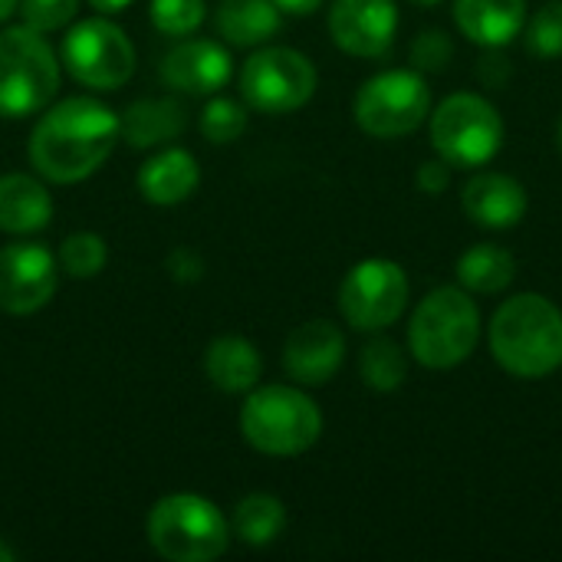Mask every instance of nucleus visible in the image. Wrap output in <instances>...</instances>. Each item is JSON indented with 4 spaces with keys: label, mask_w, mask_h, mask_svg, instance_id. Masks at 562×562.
<instances>
[{
    "label": "nucleus",
    "mask_w": 562,
    "mask_h": 562,
    "mask_svg": "<svg viewBox=\"0 0 562 562\" xmlns=\"http://www.w3.org/2000/svg\"><path fill=\"white\" fill-rule=\"evenodd\" d=\"M119 138V115L109 105L89 95H69L40 115L26 151L40 178L76 184L99 171Z\"/></svg>",
    "instance_id": "nucleus-1"
},
{
    "label": "nucleus",
    "mask_w": 562,
    "mask_h": 562,
    "mask_svg": "<svg viewBox=\"0 0 562 562\" xmlns=\"http://www.w3.org/2000/svg\"><path fill=\"white\" fill-rule=\"evenodd\" d=\"M491 352L514 379H547L562 366V313L540 293H520L491 319Z\"/></svg>",
    "instance_id": "nucleus-2"
},
{
    "label": "nucleus",
    "mask_w": 562,
    "mask_h": 562,
    "mask_svg": "<svg viewBox=\"0 0 562 562\" xmlns=\"http://www.w3.org/2000/svg\"><path fill=\"white\" fill-rule=\"evenodd\" d=\"M477 342L481 310L464 286L431 290L408 319V349L425 369H454L474 356Z\"/></svg>",
    "instance_id": "nucleus-3"
},
{
    "label": "nucleus",
    "mask_w": 562,
    "mask_h": 562,
    "mask_svg": "<svg viewBox=\"0 0 562 562\" xmlns=\"http://www.w3.org/2000/svg\"><path fill=\"white\" fill-rule=\"evenodd\" d=\"M240 431L247 445L267 458L306 454L323 435L319 405L293 385L250 389L240 408Z\"/></svg>",
    "instance_id": "nucleus-4"
},
{
    "label": "nucleus",
    "mask_w": 562,
    "mask_h": 562,
    "mask_svg": "<svg viewBox=\"0 0 562 562\" xmlns=\"http://www.w3.org/2000/svg\"><path fill=\"white\" fill-rule=\"evenodd\" d=\"M148 547L168 562H211L227 553L231 524L201 494H168L145 520Z\"/></svg>",
    "instance_id": "nucleus-5"
},
{
    "label": "nucleus",
    "mask_w": 562,
    "mask_h": 562,
    "mask_svg": "<svg viewBox=\"0 0 562 562\" xmlns=\"http://www.w3.org/2000/svg\"><path fill=\"white\" fill-rule=\"evenodd\" d=\"M59 89V59L33 26L0 30V119L43 112Z\"/></svg>",
    "instance_id": "nucleus-6"
},
{
    "label": "nucleus",
    "mask_w": 562,
    "mask_h": 562,
    "mask_svg": "<svg viewBox=\"0 0 562 562\" xmlns=\"http://www.w3.org/2000/svg\"><path fill=\"white\" fill-rule=\"evenodd\" d=\"M431 148L451 168H484L504 148V119L494 102L477 92H454L435 105Z\"/></svg>",
    "instance_id": "nucleus-7"
},
{
    "label": "nucleus",
    "mask_w": 562,
    "mask_h": 562,
    "mask_svg": "<svg viewBox=\"0 0 562 562\" xmlns=\"http://www.w3.org/2000/svg\"><path fill=\"white\" fill-rule=\"evenodd\" d=\"M352 115L372 138H402L431 115V89L418 69H385L362 82Z\"/></svg>",
    "instance_id": "nucleus-8"
},
{
    "label": "nucleus",
    "mask_w": 562,
    "mask_h": 562,
    "mask_svg": "<svg viewBox=\"0 0 562 562\" xmlns=\"http://www.w3.org/2000/svg\"><path fill=\"white\" fill-rule=\"evenodd\" d=\"M63 66L69 76L95 92L122 89L135 72V43L105 13L79 20L63 36Z\"/></svg>",
    "instance_id": "nucleus-9"
},
{
    "label": "nucleus",
    "mask_w": 562,
    "mask_h": 562,
    "mask_svg": "<svg viewBox=\"0 0 562 562\" xmlns=\"http://www.w3.org/2000/svg\"><path fill=\"white\" fill-rule=\"evenodd\" d=\"M316 66L290 46H263L240 66V95L263 115H286L303 109L316 92Z\"/></svg>",
    "instance_id": "nucleus-10"
},
{
    "label": "nucleus",
    "mask_w": 562,
    "mask_h": 562,
    "mask_svg": "<svg viewBox=\"0 0 562 562\" xmlns=\"http://www.w3.org/2000/svg\"><path fill=\"white\" fill-rule=\"evenodd\" d=\"M412 283L408 273L385 257L356 263L339 286V313L359 333H382L408 310Z\"/></svg>",
    "instance_id": "nucleus-11"
},
{
    "label": "nucleus",
    "mask_w": 562,
    "mask_h": 562,
    "mask_svg": "<svg viewBox=\"0 0 562 562\" xmlns=\"http://www.w3.org/2000/svg\"><path fill=\"white\" fill-rule=\"evenodd\" d=\"M59 286V260L43 244L0 247V310L30 316L43 310Z\"/></svg>",
    "instance_id": "nucleus-12"
},
{
    "label": "nucleus",
    "mask_w": 562,
    "mask_h": 562,
    "mask_svg": "<svg viewBox=\"0 0 562 562\" xmlns=\"http://www.w3.org/2000/svg\"><path fill=\"white\" fill-rule=\"evenodd\" d=\"M398 33L395 0H333L329 36L333 43L359 59L389 56Z\"/></svg>",
    "instance_id": "nucleus-13"
},
{
    "label": "nucleus",
    "mask_w": 562,
    "mask_h": 562,
    "mask_svg": "<svg viewBox=\"0 0 562 562\" xmlns=\"http://www.w3.org/2000/svg\"><path fill=\"white\" fill-rule=\"evenodd\" d=\"M346 359V336L329 319H310L296 326L283 346V369L293 382L319 389L336 379Z\"/></svg>",
    "instance_id": "nucleus-14"
},
{
    "label": "nucleus",
    "mask_w": 562,
    "mask_h": 562,
    "mask_svg": "<svg viewBox=\"0 0 562 562\" xmlns=\"http://www.w3.org/2000/svg\"><path fill=\"white\" fill-rule=\"evenodd\" d=\"M234 76L231 53L214 40H184L161 59V82L188 95H214Z\"/></svg>",
    "instance_id": "nucleus-15"
},
{
    "label": "nucleus",
    "mask_w": 562,
    "mask_h": 562,
    "mask_svg": "<svg viewBox=\"0 0 562 562\" xmlns=\"http://www.w3.org/2000/svg\"><path fill=\"white\" fill-rule=\"evenodd\" d=\"M464 214L487 231H510L527 217V188L504 171H477L461 191Z\"/></svg>",
    "instance_id": "nucleus-16"
},
{
    "label": "nucleus",
    "mask_w": 562,
    "mask_h": 562,
    "mask_svg": "<svg viewBox=\"0 0 562 562\" xmlns=\"http://www.w3.org/2000/svg\"><path fill=\"white\" fill-rule=\"evenodd\" d=\"M454 23L471 43L504 49L527 26V0H454Z\"/></svg>",
    "instance_id": "nucleus-17"
},
{
    "label": "nucleus",
    "mask_w": 562,
    "mask_h": 562,
    "mask_svg": "<svg viewBox=\"0 0 562 562\" xmlns=\"http://www.w3.org/2000/svg\"><path fill=\"white\" fill-rule=\"evenodd\" d=\"M201 184V165L188 148H161L138 168V191L148 204L175 207L188 201Z\"/></svg>",
    "instance_id": "nucleus-18"
},
{
    "label": "nucleus",
    "mask_w": 562,
    "mask_h": 562,
    "mask_svg": "<svg viewBox=\"0 0 562 562\" xmlns=\"http://www.w3.org/2000/svg\"><path fill=\"white\" fill-rule=\"evenodd\" d=\"M53 217V198L43 181L23 171L0 175V231L36 234Z\"/></svg>",
    "instance_id": "nucleus-19"
},
{
    "label": "nucleus",
    "mask_w": 562,
    "mask_h": 562,
    "mask_svg": "<svg viewBox=\"0 0 562 562\" xmlns=\"http://www.w3.org/2000/svg\"><path fill=\"white\" fill-rule=\"evenodd\" d=\"M263 372L260 352L244 336H217L204 352V375L227 395H240L257 389Z\"/></svg>",
    "instance_id": "nucleus-20"
},
{
    "label": "nucleus",
    "mask_w": 562,
    "mask_h": 562,
    "mask_svg": "<svg viewBox=\"0 0 562 562\" xmlns=\"http://www.w3.org/2000/svg\"><path fill=\"white\" fill-rule=\"evenodd\" d=\"M188 125L184 109L161 95V99H138L125 109V115H119V132L132 148H158L175 142Z\"/></svg>",
    "instance_id": "nucleus-21"
},
{
    "label": "nucleus",
    "mask_w": 562,
    "mask_h": 562,
    "mask_svg": "<svg viewBox=\"0 0 562 562\" xmlns=\"http://www.w3.org/2000/svg\"><path fill=\"white\" fill-rule=\"evenodd\" d=\"M217 33L240 49L263 46L270 36L280 33L283 13L273 0H224L217 7Z\"/></svg>",
    "instance_id": "nucleus-22"
},
{
    "label": "nucleus",
    "mask_w": 562,
    "mask_h": 562,
    "mask_svg": "<svg viewBox=\"0 0 562 562\" xmlns=\"http://www.w3.org/2000/svg\"><path fill=\"white\" fill-rule=\"evenodd\" d=\"M454 273L468 293L494 296V293H504L517 280V260L501 244H474L458 257Z\"/></svg>",
    "instance_id": "nucleus-23"
},
{
    "label": "nucleus",
    "mask_w": 562,
    "mask_h": 562,
    "mask_svg": "<svg viewBox=\"0 0 562 562\" xmlns=\"http://www.w3.org/2000/svg\"><path fill=\"white\" fill-rule=\"evenodd\" d=\"M286 527V507L273 494H247L231 517V530L247 547H270Z\"/></svg>",
    "instance_id": "nucleus-24"
},
{
    "label": "nucleus",
    "mask_w": 562,
    "mask_h": 562,
    "mask_svg": "<svg viewBox=\"0 0 562 562\" xmlns=\"http://www.w3.org/2000/svg\"><path fill=\"white\" fill-rule=\"evenodd\" d=\"M359 375H362V382L372 392H395L408 379V356H405V349L395 339L379 336V339L362 346Z\"/></svg>",
    "instance_id": "nucleus-25"
},
{
    "label": "nucleus",
    "mask_w": 562,
    "mask_h": 562,
    "mask_svg": "<svg viewBox=\"0 0 562 562\" xmlns=\"http://www.w3.org/2000/svg\"><path fill=\"white\" fill-rule=\"evenodd\" d=\"M59 270L69 273L72 280H89L95 277L105 260H109V250H105V240L92 231H79V234H69L63 244H59Z\"/></svg>",
    "instance_id": "nucleus-26"
},
{
    "label": "nucleus",
    "mask_w": 562,
    "mask_h": 562,
    "mask_svg": "<svg viewBox=\"0 0 562 562\" xmlns=\"http://www.w3.org/2000/svg\"><path fill=\"white\" fill-rule=\"evenodd\" d=\"M524 43L530 56L557 59L562 56V0L543 3L524 26Z\"/></svg>",
    "instance_id": "nucleus-27"
},
{
    "label": "nucleus",
    "mask_w": 562,
    "mask_h": 562,
    "mask_svg": "<svg viewBox=\"0 0 562 562\" xmlns=\"http://www.w3.org/2000/svg\"><path fill=\"white\" fill-rule=\"evenodd\" d=\"M151 26L165 36H191L207 16L204 0H151Z\"/></svg>",
    "instance_id": "nucleus-28"
},
{
    "label": "nucleus",
    "mask_w": 562,
    "mask_h": 562,
    "mask_svg": "<svg viewBox=\"0 0 562 562\" xmlns=\"http://www.w3.org/2000/svg\"><path fill=\"white\" fill-rule=\"evenodd\" d=\"M247 132V109L234 99H211L201 109V135L214 145H231L234 138H240Z\"/></svg>",
    "instance_id": "nucleus-29"
},
{
    "label": "nucleus",
    "mask_w": 562,
    "mask_h": 562,
    "mask_svg": "<svg viewBox=\"0 0 562 562\" xmlns=\"http://www.w3.org/2000/svg\"><path fill=\"white\" fill-rule=\"evenodd\" d=\"M16 10H20L23 23L33 26L36 33H56L66 23H72L79 0H20Z\"/></svg>",
    "instance_id": "nucleus-30"
},
{
    "label": "nucleus",
    "mask_w": 562,
    "mask_h": 562,
    "mask_svg": "<svg viewBox=\"0 0 562 562\" xmlns=\"http://www.w3.org/2000/svg\"><path fill=\"white\" fill-rule=\"evenodd\" d=\"M454 56V43L445 30H425L412 43V63L418 72H445Z\"/></svg>",
    "instance_id": "nucleus-31"
},
{
    "label": "nucleus",
    "mask_w": 562,
    "mask_h": 562,
    "mask_svg": "<svg viewBox=\"0 0 562 562\" xmlns=\"http://www.w3.org/2000/svg\"><path fill=\"white\" fill-rule=\"evenodd\" d=\"M418 188L425 194H445L451 188V165L445 158H435V161H425L418 168Z\"/></svg>",
    "instance_id": "nucleus-32"
},
{
    "label": "nucleus",
    "mask_w": 562,
    "mask_h": 562,
    "mask_svg": "<svg viewBox=\"0 0 562 562\" xmlns=\"http://www.w3.org/2000/svg\"><path fill=\"white\" fill-rule=\"evenodd\" d=\"M168 273L178 280V283H194L201 277V260L188 250V247H178L171 257H168Z\"/></svg>",
    "instance_id": "nucleus-33"
},
{
    "label": "nucleus",
    "mask_w": 562,
    "mask_h": 562,
    "mask_svg": "<svg viewBox=\"0 0 562 562\" xmlns=\"http://www.w3.org/2000/svg\"><path fill=\"white\" fill-rule=\"evenodd\" d=\"M280 7V13H290V16H310L323 7V0H273Z\"/></svg>",
    "instance_id": "nucleus-34"
},
{
    "label": "nucleus",
    "mask_w": 562,
    "mask_h": 562,
    "mask_svg": "<svg viewBox=\"0 0 562 562\" xmlns=\"http://www.w3.org/2000/svg\"><path fill=\"white\" fill-rule=\"evenodd\" d=\"M128 3H132V0H89V7H92L95 13H105V16H112V13H122Z\"/></svg>",
    "instance_id": "nucleus-35"
},
{
    "label": "nucleus",
    "mask_w": 562,
    "mask_h": 562,
    "mask_svg": "<svg viewBox=\"0 0 562 562\" xmlns=\"http://www.w3.org/2000/svg\"><path fill=\"white\" fill-rule=\"evenodd\" d=\"M16 3H20V0H0V23L10 20V16L16 13Z\"/></svg>",
    "instance_id": "nucleus-36"
},
{
    "label": "nucleus",
    "mask_w": 562,
    "mask_h": 562,
    "mask_svg": "<svg viewBox=\"0 0 562 562\" xmlns=\"http://www.w3.org/2000/svg\"><path fill=\"white\" fill-rule=\"evenodd\" d=\"M16 560V550L7 543V540H0V562H13Z\"/></svg>",
    "instance_id": "nucleus-37"
},
{
    "label": "nucleus",
    "mask_w": 562,
    "mask_h": 562,
    "mask_svg": "<svg viewBox=\"0 0 562 562\" xmlns=\"http://www.w3.org/2000/svg\"><path fill=\"white\" fill-rule=\"evenodd\" d=\"M412 3H418V7H438V3H445V0H412Z\"/></svg>",
    "instance_id": "nucleus-38"
},
{
    "label": "nucleus",
    "mask_w": 562,
    "mask_h": 562,
    "mask_svg": "<svg viewBox=\"0 0 562 562\" xmlns=\"http://www.w3.org/2000/svg\"><path fill=\"white\" fill-rule=\"evenodd\" d=\"M557 148H560V155H562V119H560V125H557Z\"/></svg>",
    "instance_id": "nucleus-39"
}]
</instances>
